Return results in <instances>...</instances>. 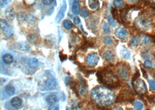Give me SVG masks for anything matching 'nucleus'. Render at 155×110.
<instances>
[{"instance_id":"nucleus-27","label":"nucleus","mask_w":155,"mask_h":110,"mask_svg":"<svg viewBox=\"0 0 155 110\" xmlns=\"http://www.w3.org/2000/svg\"><path fill=\"white\" fill-rule=\"evenodd\" d=\"M65 11H66V6L65 7L64 6H63L60 8V11H59V12L58 13V15L57 16V19H59V20H61L62 19V18H63V16H64V13Z\"/></svg>"},{"instance_id":"nucleus-36","label":"nucleus","mask_w":155,"mask_h":110,"mask_svg":"<svg viewBox=\"0 0 155 110\" xmlns=\"http://www.w3.org/2000/svg\"><path fill=\"white\" fill-rule=\"evenodd\" d=\"M102 29H103V31L105 33H107L109 34L110 32V27L109 26V25L107 23H104L103 26H102Z\"/></svg>"},{"instance_id":"nucleus-26","label":"nucleus","mask_w":155,"mask_h":110,"mask_svg":"<svg viewBox=\"0 0 155 110\" xmlns=\"http://www.w3.org/2000/svg\"><path fill=\"white\" fill-rule=\"evenodd\" d=\"M113 5L116 8H121L124 7V2L123 0H114Z\"/></svg>"},{"instance_id":"nucleus-50","label":"nucleus","mask_w":155,"mask_h":110,"mask_svg":"<svg viewBox=\"0 0 155 110\" xmlns=\"http://www.w3.org/2000/svg\"><path fill=\"white\" fill-rule=\"evenodd\" d=\"M146 1L147 2H149V3H154L155 2V0H146Z\"/></svg>"},{"instance_id":"nucleus-20","label":"nucleus","mask_w":155,"mask_h":110,"mask_svg":"<svg viewBox=\"0 0 155 110\" xmlns=\"http://www.w3.org/2000/svg\"><path fill=\"white\" fill-rule=\"evenodd\" d=\"M46 101L48 104L52 105V104H54L56 102H57L58 101V98L56 95L50 94L47 97Z\"/></svg>"},{"instance_id":"nucleus-16","label":"nucleus","mask_w":155,"mask_h":110,"mask_svg":"<svg viewBox=\"0 0 155 110\" xmlns=\"http://www.w3.org/2000/svg\"><path fill=\"white\" fill-rule=\"evenodd\" d=\"M2 59H3V62L6 65H10L14 61L13 56L11 54H9V53H6L4 54L2 58Z\"/></svg>"},{"instance_id":"nucleus-17","label":"nucleus","mask_w":155,"mask_h":110,"mask_svg":"<svg viewBox=\"0 0 155 110\" xmlns=\"http://www.w3.org/2000/svg\"><path fill=\"white\" fill-rule=\"evenodd\" d=\"M18 46L21 51L24 52L27 51L30 49L29 44L25 41H20L18 44Z\"/></svg>"},{"instance_id":"nucleus-43","label":"nucleus","mask_w":155,"mask_h":110,"mask_svg":"<svg viewBox=\"0 0 155 110\" xmlns=\"http://www.w3.org/2000/svg\"><path fill=\"white\" fill-rule=\"evenodd\" d=\"M140 77V74H139V72L138 71L136 73H135V74L134 75L132 78V82L136 81V79H138V78Z\"/></svg>"},{"instance_id":"nucleus-18","label":"nucleus","mask_w":155,"mask_h":110,"mask_svg":"<svg viewBox=\"0 0 155 110\" xmlns=\"http://www.w3.org/2000/svg\"><path fill=\"white\" fill-rule=\"evenodd\" d=\"M141 44V36H136L130 40V45L132 46H137Z\"/></svg>"},{"instance_id":"nucleus-46","label":"nucleus","mask_w":155,"mask_h":110,"mask_svg":"<svg viewBox=\"0 0 155 110\" xmlns=\"http://www.w3.org/2000/svg\"><path fill=\"white\" fill-rule=\"evenodd\" d=\"M141 69L142 73V74H143V77H144V78H145L146 79H147V74L146 71L145 70H143V69L142 67H141Z\"/></svg>"},{"instance_id":"nucleus-22","label":"nucleus","mask_w":155,"mask_h":110,"mask_svg":"<svg viewBox=\"0 0 155 110\" xmlns=\"http://www.w3.org/2000/svg\"><path fill=\"white\" fill-rule=\"evenodd\" d=\"M5 92L9 96H12L15 92V89L12 85H8L5 87Z\"/></svg>"},{"instance_id":"nucleus-28","label":"nucleus","mask_w":155,"mask_h":110,"mask_svg":"<svg viewBox=\"0 0 155 110\" xmlns=\"http://www.w3.org/2000/svg\"><path fill=\"white\" fill-rule=\"evenodd\" d=\"M63 27L67 29V30H70L71 28H72V26H73V24H72V23L71 22L70 20H64L63 22Z\"/></svg>"},{"instance_id":"nucleus-19","label":"nucleus","mask_w":155,"mask_h":110,"mask_svg":"<svg viewBox=\"0 0 155 110\" xmlns=\"http://www.w3.org/2000/svg\"><path fill=\"white\" fill-rule=\"evenodd\" d=\"M28 65L32 69H36L38 65V61L37 59L31 58L28 61Z\"/></svg>"},{"instance_id":"nucleus-34","label":"nucleus","mask_w":155,"mask_h":110,"mask_svg":"<svg viewBox=\"0 0 155 110\" xmlns=\"http://www.w3.org/2000/svg\"><path fill=\"white\" fill-rule=\"evenodd\" d=\"M147 101L151 104H155V95L150 94L146 97Z\"/></svg>"},{"instance_id":"nucleus-33","label":"nucleus","mask_w":155,"mask_h":110,"mask_svg":"<svg viewBox=\"0 0 155 110\" xmlns=\"http://www.w3.org/2000/svg\"><path fill=\"white\" fill-rule=\"evenodd\" d=\"M144 66L147 69H153V64L150 60H146L144 62Z\"/></svg>"},{"instance_id":"nucleus-49","label":"nucleus","mask_w":155,"mask_h":110,"mask_svg":"<svg viewBox=\"0 0 155 110\" xmlns=\"http://www.w3.org/2000/svg\"><path fill=\"white\" fill-rule=\"evenodd\" d=\"M127 1L130 3H134L136 2L138 0H127Z\"/></svg>"},{"instance_id":"nucleus-31","label":"nucleus","mask_w":155,"mask_h":110,"mask_svg":"<svg viewBox=\"0 0 155 110\" xmlns=\"http://www.w3.org/2000/svg\"><path fill=\"white\" fill-rule=\"evenodd\" d=\"M134 107L135 110H142L143 109V104L140 101H136L134 103Z\"/></svg>"},{"instance_id":"nucleus-1","label":"nucleus","mask_w":155,"mask_h":110,"mask_svg":"<svg viewBox=\"0 0 155 110\" xmlns=\"http://www.w3.org/2000/svg\"><path fill=\"white\" fill-rule=\"evenodd\" d=\"M92 100L102 107L111 105L115 101V95L112 90L108 88L97 86L91 92Z\"/></svg>"},{"instance_id":"nucleus-47","label":"nucleus","mask_w":155,"mask_h":110,"mask_svg":"<svg viewBox=\"0 0 155 110\" xmlns=\"http://www.w3.org/2000/svg\"><path fill=\"white\" fill-rule=\"evenodd\" d=\"M149 37H150V41L153 42V43H155V35H149Z\"/></svg>"},{"instance_id":"nucleus-30","label":"nucleus","mask_w":155,"mask_h":110,"mask_svg":"<svg viewBox=\"0 0 155 110\" xmlns=\"http://www.w3.org/2000/svg\"><path fill=\"white\" fill-rule=\"evenodd\" d=\"M27 39L29 40V42H30L31 43H36L37 42V36L34 35V34H31L28 37Z\"/></svg>"},{"instance_id":"nucleus-25","label":"nucleus","mask_w":155,"mask_h":110,"mask_svg":"<svg viewBox=\"0 0 155 110\" xmlns=\"http://www.w3.org/2000/svg\"><path fill=\"white\" fill-rule=\"evenodd\" d=\"M150 39L149 35H144L141 36V44L143 45H148L150 42Z\"/></svg>"},{"instance_id":"nucleus-48","label":"nucleus","mask_w":155,"mask_h":110,"mask_svg":"<svg viewBox=\"0 0 155 110\" xmlns=\"http://www.w3.org/2000/svg\"><path fill=\"white\" fill-rule=\"evenodd\" d=\"M112 110H123V109L122 108L117 106V107H115L114 108H113L112 109Z\"/></svg>"},{"instance_id":"nucleus-15","label":"nucleus","mask_w":155,"mask_h":110,"mask_svg":"<svg viewBox=\"0 0 155 110\" xmlns=\"http://www.w3.org/2000/svg\"><path fill=\"white\" fill-rule=\"evenodd\" d=\"M105 59L108 62H113L115 60V53L111 50H107L104 53Z\"/></svg>"},{"instance_id":"nucleus-4","label":"nucleus","mask_w":155,"mask_h":110,"mask_svg":"<svg viewBox=\"0 0 155 110\" xmlns=\"http://www.w3.org/2000/svg\"><path fill=\"white\" fill-rule=\"evenodd\" d=\"M134 99V94L132 91L128 90H121L117 98L116 102H126V101H130L132 102Z\"/></svg>"},{"instance_id":"nucleus-2","label":"nucleus","mask_w":155,"mask_h":110,"mask_svg":"<svg viewBox=\"0 0 155 110\" xmlns=\"http://www.w3.org/2000/svg\"><path fill=\"white\" fill-rule=\"evenodd\" d=\"M97 75L99 82L109 87L115 88L119 86V81L117 77L108 70L99 71Z\"/></svg>"},{"instance_id":"nucleus-39","label":"nucleus","mask_w":155,"mask_h":110,"mask_svg":"<svg viewBox=\"0 0 155 110\" xmlns=\"http://www.w3.org/2000/svg\"><path fill=\"white\" fill-rule=\"evenodd\" d=\"M112 16H113V18L117 19V20H119V16H118V12H117V11L115 9V8H112Z\"/></svg>"},{"instance_id":"nucleus-8","label":"nucleus","mask_w":155,"mask_h":110,"mask_svg":"<svg viewBox=\"0 0 155 110\" xmlns=\"http://www.w3.org/2000/svg\"><path fill=\"white\" fill-rule=\"evenodd\" d=\"M115 35L120 39H124L128 37V32L124 28H118L115 31Z\"/></svg>"},{"instance_id":"nucleus-5","label":"nucleus","mask_w":155,"mask_h":110,"mask_svg":"<svg viewBox=\"0 0 155 110\" xmlns=\"http://www.w3.org/2000/svg\"><path fill=\"white\" fill-rule=\"evenodd\" d=\"M132 86L135 92L139 95H144L147 92V88L145 82L141 79H138L132 82Z\"/></svg>"},{"instance_id":"nucleus-21","label":"nucleus","mask_w":155,"mask_h":110,"mask_svg":"<svg viewBox=\"0 0 155 110\" xmlns=\"http://www.w3.org/2000/svg\"><path fill=\"white\" fill-rule=\"evenodd\" d=\"M99 3L98 0H89L88 1V6L90 9L95 10L98 8Z\"/></svg>"},{"instance_id":"nucleus-9","label":"nucleus","mask_w":155,"mask_h":110,"mask_svg":"<svg viewBox=\"0 0 155 110\" xmlns=\"http://www.w3.org/2000/svg\"><path fill=\"white\" fill-rule=\"evenodd\" d=\"M118 76L123 79H127L129 78V72L125 67H121L117 71Z\"/></svg>"},{"instance_id":"nucleus-24","label":"nucleus","mask_w":155,"mask_h":110,"mask_svg":"<svg viewBox=\"0 0 155 110\" xmlns=\"http://www.w3.org/2000/svg\"><path fill=\"white\" fill-rule=\"evenodd\" d=\"M121 56L124 59H129L130 58L131 56V53L130 52L127 50V49H122L120 52Z\"/></svg>"},{"instance_id":"nucleus-37","label":"nucleus","mask_w":155,"mask_h":110,"mask_svg":"<svg viewBox=\"0 0 155 110\" xmlns=\"http://www.w3.org/2000/svg\"><path fill=\"white\" fill-rule=\"evenodd\" d=\"M81 16L84 18H86L88 17V11L86 8H83L82 10V11H81Z\"/></svg>"},{"instance_id":"nucleus-6","label":"nucleus","mask_w":155,"mask_h":110,"mask_svg":"<svg viewBox=\"0 0 155 110\" xmlns=\"http://www.w3.org/2000/svg\"><path fill=\"white\" fill-rule=\"evenodd\" d=\"M0 23H1V29L3 35L7 38L12 37L14 34V31L13 29L4 19H1Z\"/></svg>"},{"instance_id":"nucleus-35","label":"nucleus","mask_w":155,"mask_h":110,"mask_svg":"<svg viewBox=\"0 0 155 110\" xmlns=\"http://www.w3.org/2000/svg\"><path fill=\"white\" fill-rule=\"evenodd\" d=\"M12 0H1V8H4L6 7L11 2Z\"/></svg>"},{"instance_id":"nucleus-23","label":"nucleus","mask_w":155,"mask_h":110,"mask_svg":"<svg viewBox=\"0 0 155 110\" xmlns=\"http://www.w3.org/2000/svg\"><path fill=\"white\" fill-rule=\"evenodd\" d=\"M27 16L23 12H19L16 15V19L19 23H23L26 20Z\"/></svg>"},{"instance_id":"nucleus-45","label":"nucleus","mask_w":155,"mask_h":110,"mask_svg":"<svg viewBox=\"0 0 155 110\" xmlns=\"http://www.w3.org/2000/svg\"><path fill=\"white\" fill-rule=\"evenodd\" d=\"M59 57H60V59H61L62 61L67 59V56H66V54H62V53H60Z\"/></svg>"},{"instance_id":"nucleus-44","label":"nucleus","mask_w":155,"mask_h":110,"mask_svg":"<svg viewBox=\"0 0 155 110\" xmlns=\"http://www.w3.org/2000/svg\"><path fill=\"white\" fill-rule=\"evenodd\" d=\"M73 21H74V24H80V22H81L80 19L79 17H77V16H76V17H75V18H74Z\"/></svg>"},{"instance_id":"nucleus-29","label":"nucleus","mask_w":155,"mask_h":110,"mask_svg":"<svg viewBox=\"0 0 155 110\" xmlns=\"http://www.w3.org/2000/svg\"><path fill=\"white\" fill-rule=\"evenodd\" d=\"M104 43L108 46H111L113 44V40L112 39V38L109 36H106L104 37Z\"/></svg>"},{"instance_id":"nucleus-13","label":"nucleus","mask_w":155,"mask_h":110,"mask_svg":"<svg viewBox=\"0 0 155 110\" xmlns=\"http://www.w3.org/2000/svg\"><path fill=\"white\" fill-rule=\"evenodd\" d=\"M5 15L8 20H12L15 18V11H14V8L11 7H8L5 10Z\"/></svg>"},{"instance_id":"nucleus-51","label":"nucleus","mask_w":155,"mask_h":110,"mask_svg":"<svg viewBox=\"0 0 155 110\" xmlns=\"http://www.w3.org/2000/svg\"><path fill=\"white\" fill-rule=\"evenodd\" d=\"M86 110H94V109H86Z\"/></svg>"},{"instance_id":"nucleus-38","label":"nucleus","mask_w":155,"mask_h":110,"mask_svg":"<svg viewBox=\"0 0 155 110\" xmlns=\"http://www.w3.org/2000/svg\"><path fill=\"white\" fill-rule=\"evenodd\" d=\"M108 22H109V23H110V24L112 26L115 27L116 26V22H115L112 16H110V15L108 16Z\"/></svg>"},{"instance_id":"nucleus-7","label":"nucleus","mask_w":155,"mask_h":110,"mask_svg":"<svg viewBox=\"0 0 155 110\" xmlns=\"http://www.w3.org/2000/svg\"><path fill=\"white\" fill-rule=\"evenodd\" d=\"M99 60V58L97 54L91 53L87 56L86 58V62L89 66H95L98 64Z\"/></svg>"},{"instance_id":"nucleus-12","label":"nucleus","mask_w":155,"mask_h":110,"mask_svg":"<svg viewBox=\"0 0 155 110\" xmlns=\"http://www.w3.org/2000/svg\"><path fill=\"white\" fill-rule=\"evenodd\" d=\"M71 10H72V12L74 15H77L80 14V7L79 0H74V1H73Z\"/></svg>"},{"instance_id":"nucleus-42","label":"nucleus","mask_w":155,"mask_h":110,"mask_svg":"<svg viewBox=\"0 0 155 110\" xmlns=\"http://www.w3.org/2000/svg\"><path fill=\"white\" fill-rule=\"evenodd\" d=\"M53 0H42V3L45 5H49L52 4Z\"/></svg>"},{"instance_id":"nucleus-40","label":"nucleus","mask_w":155,"mask_h":110,"mask_svg":"<svg viewBox=\"0 0 155 110\" xmlns=\"http://www.w3.org/2000/svg\"><path fill=\"white\" fill-rule=\"evenodd\" d=\"M149 84L150 88L153 90H155V81L154 80L150 79L149 81Z\"/></svg>"},{"instance_id":"nucleus-10","label":"nucleus","mask_w":155,"mask_h":110,"mask_svg":"<svg viewBox=\"0 0 155 110\" xmlns=\"http://www.w3.org/2000/svg\"><path fill=\"white\" fill-rule=\"evenodd\" d=\"M57 82L53 78H48L45 83V85L47 89L50 90H53L56 89L57 86Z\"/></svg>"},{"instance_id":"nucleus-41","label":"nucleus","mask_w":155,"mask_h":110,"mask_svg":"<svg viewBox=\"0 0 155 110\" xmlns=\"http://www.w3.org/2000/svg\"><path fill=\"white\" fill-rule=\"evenodd\" d=\"M48 110H59V108L58 105H56L54 104L51 105L49 107Z\"/></svg>"},{"instance_id":"nucleus-3","label":"nucleus","mask_w":155,"mask_h":110,"mask_svg":"<svg viewBox=\"0 0 155 110\" xmlns=\"http://www.w3.org/2000/svg\"><path fill=\"white\" fill-rule=\"evenodd\" d=\"M135 27L141 30H147L152 27V20L150 12H142L134 20Z\"/></svg>"},{"instance_id":"nucleus-14","label":"nucleus","mask_w":155,"mask_h":110,"mask_svg":"<svg viewBox=\"0 0 155 110\" xmlns=\"http://www.w3.org/2000/svg\"><path fill=\"white\" fill-rule=\"evenodd\" d=\"M22 101L19 97H14L11 101V105L15 108H19L22 105Z\"/></svg>"},{"instance_id":"nucleus-11","label":"nucleus","mask_w":155,"mask_h":110,"mask_svg":"<svg viewBox=\"0 0 155 110\" xmlns=\"http://www.w3.org/2000/svg\"><path fill=\"white\" fill-rule=\"evenodd\" d=\"M141 56L145 60H150L154 58V54L150 49H145L142 52Z\"/></svg>"},{"instance_id":"nucleus-32","label":"nucleus","mask_w":155,"mask_h":110,"mask_svg":"<svg viewBox=\"0 0 155 110\" xmlns=\"http://www.w3.org/2000/svg\"><path fill=\"white\" fill-rule=\"evenodd\" d=\"M26 21L29 24H33V23H34L36 22V18L34 16H33L32 15H29L27 16Z\"/></svg>"},{"instance_id":"nucleus-52","label":"nucleus","mask_w":155,"mask_h":110,"mask_svg":"<svg viewBox=\"0 0 155 110\" xmlns=\"http://www.w3.org/2000/svg\"><path fill=\"white\" fill-rule=\"evenodd\" d=\"M154 78H155V73H154Z\"/></svg>"}]
</instances>
